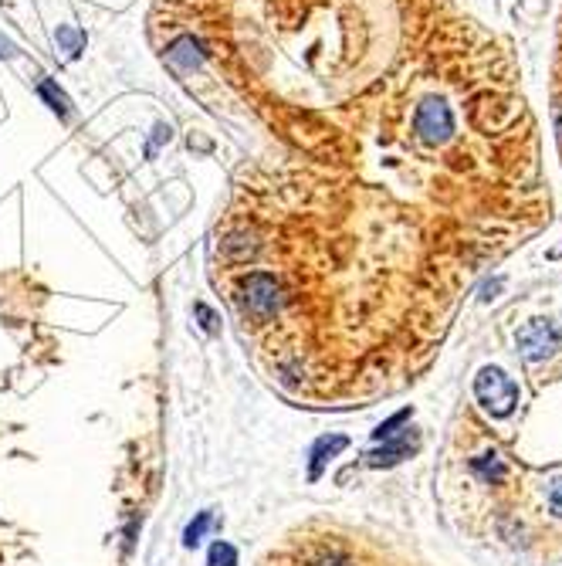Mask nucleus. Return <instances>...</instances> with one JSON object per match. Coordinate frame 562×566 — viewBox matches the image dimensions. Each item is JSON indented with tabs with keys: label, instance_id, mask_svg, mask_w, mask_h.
<instances>
[{
	"label": "nucleus",
	"instance_id": "obj_2",
	"mask_svg": "<svg viewBox=\"0 0 562 566\" xmlns=\"http://www.w3.org/2000/svg\"><path fill=\"white\" fill-rule=\"evenodd\" d=\"M238 306L251 322H272L289 306V295L278 285V278L264 272H244L238 278Z\"/></svg>",
	"mask_w": 562,
	"mask_h": 566
},
{
	"label": "nucleus",
	"instance_id": "obj_3",
	"mask_svg": "<svg viewBox=\"0 0 562 566\" xmlns=\"http://www.w3.org/2000/svg\"><path fill=\"white\" fill-rule=\"evenodd\" d=\"M474 394H478V404L488 407L495 417L512 414V407H515V400H518L515 383L508 380L502 370H491V367H485L474 377Z\"/></svg>",
	"mask_w": 562,
	"mask_h": 566
},
{
	"label": "nucleus",
	"instance_id": "obj_13",
	"mask_svg": "<svg viewBox=\"0 0 562 566\" xmlns=\"http://www.w3.org/2000/svg\"><path fill=\"white\" fill-rule=\"evenodd\" d=\"M197 316L203 319V329H207V333H213V329H217V326H213V312H211V309L197 306Z\"/></svg>",
	"mask_w": 562,
	"mask_h": 566
},
{
	"label": "nucleus",
	"instance_id": "obj_12",
	"mask_svg": "<svg viewBox=\"0 0 562 566\" xmlns=\"http://www.w3.org/2000/svg\"><path fill=\"white\" fill-rule=\"evenodd\" d=\"M312 566H356L350 560V556H342V553H329V556H322V560H316Z\"/></svg>",
	"mask_w": 562,
	"mask_h": 566
},
{
	"label": "nucleus",
	"instance_id": "obj_9",
	"mask_svg": "<svg viewBox=\"0 0 562 566\" xmlns=\"http://www.w3.org/2000/svg\"><path fill=\"white\" fill-rule=\"evenodd\" d=\"M207 566H238V550L230 543H213Z\"/></svg>",
	"mask_w": 562,
	"mask_h": 566
},
{
	"label": "nucleus",
	"instance_id": "obj_5",
	"mask_svg": "<svg viewBox=\"0 0 562 566\" xmlns=\"http://www.w3.org/2000/svg\"><path fill=\"white\" fill-rule=\"evenodd\" d=\"M552 126H556V146L562 153V17L559 38H556V62H552Z\"/></svg>",
	"mask_w": 562,
	"mask_h": 566
},
{
	"label": "nucleus",
	"instance_id": "obj_1",
	"mask_svg": "<svg viewBox=\"0 0 562 566\" xmlns=\"http://www.w3.org/2000/svg\"><path fill=\"white\" fill-rule=\"evenodd\" d=\"M146 34L238 150L230 268L295 231L441 292L549 221L539 119L471 0H152Z\"/></svg>",
	"mask_w": 562,
	"mask_h": 566
},
{
	"label": "nucleus",
	"instance_id": "obj_7",
	"mask_svg": "<svg viewBox=\"0 0 562 566\" xmlns=\"http://www.w3.org/2000/svg\"><path fill=\"white\" fill-rule=\"evenodd\" d=\"M411 448H413L411 438H403V441H396V444H386L383 451H373V455H369V461H366V465H369V468H383V465H393V461L403 458V455H407Z\"/></svg>",
	"mask_w": 562,
	"mask_h": 566
},
{
	"label": "nucleus",
	"instance_id": "obj_6",
	"mask_svg": "<svg viewBox=\"0 0 562 566\" xmlns=\"http://www.w3.org/2000/svg\"><path fill=\"white\" fill-rule=\"evenodd\" d=\"M342 448H350V441L342 438V434H333V438H319L316 441V448H312V461H308V478L316 482L322 475V468H325V461L335 458Z\"/></svg>",
	"mask_w": 562,
	"mask_h": 566
},
{
	"label": "nucleus",
	"instance_id": "obj_10",
	"mask_svg": "<svg viewBox=\"0 0 562 566\" xmlns=\"http://www.w3.org/2000/svg\"><path fill=\"white\" fill-rule=\"evenodd\" d=\"M411 407H403V411L400 414H393V417H390V421H386V424H380V428L373 431V438H376V441H386V438H393V431L400 428V424H403V421H411Z\"/></svg>",
	"mask_w": 562,
	"mask_h": 566
},
{
	"label": "nucleus",
	"instance_id": "obj_4",
	"mask_svg": "<svg viewBox=\"0 0 562 566\" xmlns=\"http://www.w3.org/2000/svg\"><path fill=\"white\" fill-rule=\"evenodd\" d=\"M562 346V333L556 322H529L522 333H518V353L535 363V360H546L552 350Z\"/></svg>",
	"mask_w": 562,
	"mask_h": 566
},
{
	"label": "nucleus",
	"instance_id": "obj_11",
	"mask_svg": "<svg viewBox=\"0 0 562 566\" xmlns=\"http://www.w3.org/2000/svg\"><path fill=\"white\" fill-rule=\"evenodd\" d=\"M549 512L562 516V478H556V482L549 485Z\"/></svg>",
	"mask_w": 562,
	"mask_h": 566
},
{
	"label": "nucleus",
	"instance_id": "obj_8",
	"mask_svg": "<svg viewBox=\"0 0 562 566\" xmlns=\"http://www.w3.org/2000/svg\"><path fill=\"white\" fill-rule=\"evenodd\" d=\"M207 529H211V512H197V519L186 526V533H183V543L186 546H197L200 539L207 536Z\"/></svg>",
	"mask_w": 562,
	"mask_h": 566
}]
</instances>
